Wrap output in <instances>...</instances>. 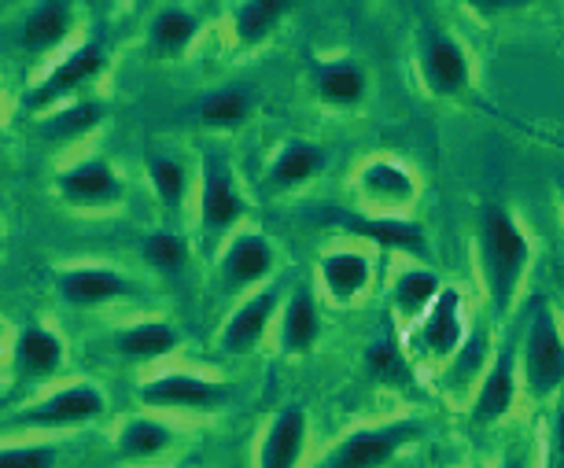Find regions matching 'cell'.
<instances>
[{
	"mask_svg": "<svg viewBox=\"0 0 564 468\" xmlns=\"http://www.w3.org/2000/svg\"><path fill=\"white\" fill-rule=\"evenodd\" d=\"M443 284L446 281L429 262H402L399 270L391 273L388 311H391V317H395V325L402 328V333H410V328L432 311V303L440 300Z\"/></svg>",
	"mask_w": 564,
	"mask_h": 468,
	"instance_id": "obj_17",
	"label": "cell"
},
{
	"mask_svg": "<svg viewBox=\"0 0 564 468\" xmlns=\"http://www.w3.org/2000/svg\"><path fill=\"white\" fill-rule=\"evenodd\" d=\"M177 443V432L170 428L166 421L155 417H130L119 428V439H115V450H119L122 461H155L159 454H166L170 446Z\"/></svg>",
	"mask_w": 564,
	"mask_h": 468,
	"instance_id": "obj_26",
	"label": "cell"
},
{
	"mask_svg": "<svg viewBox=\"0 0 564 468\" xmlns=\"http://www.w3.org/2000/svg\"><path fill=\"white\" fill-rule=\"evenodd\" d=\"M100 119H104L100 104H74V108L56 111L52 119L41 122V137H48V141H78V137L89 133Z\"/></svg>",
	"mask_w": 564,
	"mask_h": 468,
	"instance_id": "obj_33",
	"label": "cell"
},
{
	"mask_svg": "<svg viewBox=\"0 0 564 468\" xmlns=\"http://www.w3.org/2000/svg\"><path fill=\"white\" fill-rule=\"evenodd\" d=\"M276 270V251L262 232H237L229 240V248L218 259V284L226 295L265 289V281Z\"/></svg>",
	"mask_w": 564,
	"mask_h": 468,
	"instance_id": "obj_14",
	"label": "cell"
},
{
	"mask_svg": "<svg viewBox=\"0 0 564 468\" xmlns=\"http://www.w3.org/2000/svg\"><path fill=\"white\" fill-rule=\"evenodd\" d=\"M100 70H104V52L97 45H85V48L74 52V56L63 59L59 67L52 70L34 92H30L26 104H30V108H48L52 100L67 97L70 89H78V85H85L89 78H97Z\"/></svg>",
	"mask_w": 564,
	"mask_h": 468,
	"instance_id": "obj_23",
	"label": "cell"
},
{
	"mask_svg": "<svg viewBox=\"0 0 564 468\" xmlns=\"http://www.w3.org/2000/svg\"><path fill=\"white\" fill-rule=\"evenodd\" d=\"M281 303H284V295L276 284L254 289L248 300L226 317V325H221V333H218V347L226 350V355H251V350L262 344V336L270 333V325H276Z\"/></svg>",
	"mask_w": 564,
	"mask_h": 468,
	"instance_id": "obj_16",
	"label": "cell"
},
{
	"mask_svg": "<svg viewBox=\"0 0 564 468\" xmlns=\"http://www.w3.org/2000/svg\"><path fill=\"white\" fill-rule=\"evenodd\" d=\"M421 439L424 421L410 417V413L388 421H366L347 428L333 446H325L311 468H391Z\"/></svg>",
	"mask_w": 564,
	"mask_h": 468,
	"instance_id": "obj_4",
	"label": "cell"
},
{
	"mask_svg": "<svg viewBox=\"0 0 564 468\" xmlns=\"http://www.w3.org/2000/svg\"><path fill=\"white\" fill-rule=\"evenodd\" d=\"M104 413V395L93 384H78L67 388L59 395H52L41 406L26 410L19 424L26 428H70V424H85V421H97Z\"/></svg>",
	"mask_w": 564,
	"mask_h": 468,
	"instance_id": "obj_20",
	"label": "cell"
},
{
	"mask_svg": "<svg viewBox=\"0 0 564 468\" xmlns=\"http://www.w3.org/2000/svg\"><path fill=\"white\" fill-rule=\"evenodd\" d=\"M495 350H498V344H495L491 322H473L465 344L457 347V355L435 372V388H440L454 406H465L468 395L476 391V384L484 380V372L491 369Z\"/></svg>",
	"mask_w": 564,
	"mask_h": 468,
	"instance_id": "obj_12",
	"label": "cell"
},
{
	"mask_svg": "<svg viewBox=\"0 0 564 468\" xmlns=\"http://www.w3.org/2000/svg\"><path fill=\"white\" fill-rule=\"evenodd\" d=\"M520 384L531 402H557L564 395V322L535 295L520 322Z\"/></svg>",
	"mask_w": 564,
	"mask_h": 468,
	"instance_id": "obj_3",
	"label": "cell"
},
{
	"mask_svg": "<svg viewBox=\"0 0 564 468\" xmlns=\"http://www.w3.org/2000/svg\"><path fill=\"white\" fill-rule=\"evenodd\" d=\"M413 78L435 104H465L476 89L473 48L443 23H424L413 37Z\"/></svg>",
	"mask_w": 564,
	"mask_h": 468,
	"instance_id": "obj_2",
	"label": "cell"
},
{
	"mask_svg": "<svg viewBox=\"0 0 564 468\" xmlns=\"http://www.w3.org/2000/svg\"><path fill=\"white\" fill-rule=\"evenodd\" d=\"M377 262L380 251H372L358 240L333 243L314 262V289L336 306H358L361 300H369L372 284H377Z\"/></svg>",
	"mask_w": 564,
	"mask_h": 468,
	"instance_id": "obj_7",
	"label": "cell"
},
{
	"mask_svg": "<svg viewBox=\"0 0 564 468\" xmlns=\"http://www.w3.org/2000/svg\"><path fill=\"white\" fill-rule=\"evenodd\" d=\"M63 366V344L45 328L30 325L23 328L15 344V369L23 380H41V377H52Z\"/></svg>",
	"mask_w": 564,
	"mask_h": 468,
	"instance_id": "obj_30",
	"label": "cell"
},
{
	"mask_svg": "<svg viewBox=\"0 0 564 468\" xmlns=\"http://www.w3.org/2000/svg\"><path fill=\"white\" fill-rule=\"evenodd\" d=\"M311 450V413L300 402H289L265 421L254 468H303Z\"/></svg>",
	"mask_w": 564,
	"mask_h": 468,
	"instance_id": "obj_15",
	"label": "cell"
},
{
	"mask_svg": "<svg viewBox=\"0 0 564 468\" xmlns=\"http://www.w3.org/2000/svg\"><path fill=\"white\" fill-rule=\"evenodd\" d=\"M254 92L243 89V85H226V89L207 92L204 100L196 104V119L207 130H237L254 115Z\"/></svg>",
	"mask_w": 564,
	"mask_h": 468,
	"instance_id": "obj_29",
	"label": "cell"
},
{
	"mask_svg": "<svg viewBox=\"0 0 564 468\" xmlns=\"http://www.w3.org/2000/svg\"><path fill=\"white\" fill-rule=\"evenodd\" d=\"M181 347V333L166 322H137L115 336V350L126 361H159Z\"/></svg>",
	"mask_w": 564,
	"mask_h": 468,
	"instance_id": "obj_28",
	"label": "cell"
},
{
	"mask_svg": "<svg viewBox=\"0 0 564 468\" xmlns=\"http://www.w3.org/2000/svg\"><path fill=\"white\" fill-rule=\"evenodd\" d=\"M542 468H564V395L557 399V410L542 435Z\"/></svg>",
	"mask_w": 564,
	"mask_h": 468,
	"instance_id": "obj_35",
	"label": "cell"
},
{
	"mask_svg": "<svg viewBox=\"0 0 564 468\" xmlns=\"http://www.w3.org/2000/svg\"><path fill=\"white\" fill-rule=\"evenodd\" d=\"M148 181H152V193L159 207L177 215L188 199V170L170 155H152L148 159Z\"/></svg>",
	"mask_w": 564,
	"mask_h": 468,
	"instance_id": "obj_32",
	"label": "cell"
},
{
	"mask_svg": "<svg viewBox=\"0 0 564 468\" xmlns=\"http://www.w3.org/2000/svg\"><path fill=\"white\" fill-rule=\"evenodd\" d=\"M421 193L424 181L417 166L399 155L377 152L350 170L355 210H366V215H413V207L421 204Z\"/></svg>",
	"mask_w": 564,
	"mask_h": 468,
	"instance_id": "obj_5",
	"label": "cell"
},
{
	"mask_svg": "<svg viewBox=\"0 0 564 468\" xmlns=\"http://www.w3.org/2000/svg\"><path fill=\"white\" fill-rule=\"evenodd\" d=\"M0 468H56V450L52 446H12V450H0Z\"/></svg>",
	"mask_w": 564,
	"mask_h": 468,
	"instance_id": "obj_36",
	"label": "cell"
},
{
	"mask_svg": "<svg viewBox=\"0 0 564 468\" xmlns=\"http://www.w3.org/2000/svg\"><path fill=\"white\" fill-rule=\"evenodd\" d=\"M199 34V19L185 8H163L148 26V52L155 59H177L193 48Z\"/></svg>",
	"mask_w": 564,
	"mask_h": 468,
	"instance_id": "obj_27",
	"label": "cell"
},
{
	"mask_svg": "<svg viewBox=\"0 0 564 468\" xmlns=\"http://www.w3.org/2000/svg\"><path fill=\"white\" fill-rule=\"evenodd\" d=\"M468 328H473V317H468L465 292L457 289V284H443L432 311L424 314L410 333H402V344H406L410 358L417 361V366L440 372L446 361L457 355V347L465 344Z\"/></svg>",
	"mask_w": 564,
	"mask_h": 468,
	"instance_id": "obj_6",
	"label": "cell"
},
{
	"mask_svg": "<svg viewBox=\"0 0 564 468\" xmlns=\"http://www.w3.org/2000/svg\"><path fill=\"white\" fill-rule=\"evenodd\" d=\"M336 229L347 240H358L380 254H399L406 262H432L429 229L413 215H366V210H347L333 215Z\"/></svg>",
	"mask_w": 564,
	"mask_h": 468,
	"instance_id": "obj_9",
	"label": "cell"
},
{
	"mask_svg": "<svg viewBox=\"0 0 564 468\" xmlns=\"http://www.w3.org/2000/svg\"><path fill=\"white\" fill-rule=\"evenodd\" d=\"M141 402L152 410L181 413H215L229 402V388L199 372H163L141 388Z\"/></svg>",
	"mask_w": 564,
	"mask_h": 468,
	"instance_id": "obj_13",
	"label": "cell"
},
{
	"mask_svg": "<svg viewBox=\"0 0 564 468\" xmlns=\"http://www.w3.org/2000/svg\"><path fill=\"white\" fill-rule=\"evenodd\" d=\"M328 170V152L325 144L306 141V137H289L273 152L270 166H265V185L273 193H300L311 181H317Z\"/></svg>",
	"mask_w": 564,
	"mask_h": 468,
	"instance_id": "obj_19",
	"label": "cell"
},
{
	"mask_svg": "<svg viewBox=\"0 0 564 468\" xmlns=\"http://www.w3.org/2000/svg\"><path fill=\"white\" fill-rule=\"evenodd\" d=\"M59 196L78 207H111L126 196V185L119 170L93 159V163L74 166L59 177Z\"/></svg>",
	"mask_w": 564,
	"mask_h": 468,
	"instance_id": "obj_21",
	"label": "cell"
},
{
	"mask_svg": "<svg viewBox=\"0 0 564 468\" xmlns=\"http://www.w3.org/2000/svg\"><path fill=\"white\" fill-rule=\"evenodd\" d=\"M70 30V0H45L23 23V48L30 52H45L52 45H59L63 34Z\"/></svg>",
	"mask_w": 564,
	"mask_h": 468,
	"instance_id": "obj_31",
	"label": "cell"
},
{
	"mask_svg": "<svg viewBox=\"0 0 564 468\" xmlns=\"http://www.w3.org/2000/svg\"><path fill=\"white\" fill-rule=\"evenodd\" d=\"M322 303H317V289L314 284H295L289 292V300L281 303V314H276V344H281V355L289 358H306L322 339Z\"/></svg>",
	"mask_w": 564,
	"mask_h": 468,
	"instance_id": "obj_18",
	"label": "cell"
},
{
	"mask_svg": "<svg viewBox=\"0 0 564 468\" xmlns=\"http://www.w3.org/2000/svg\"><path fill=\"white\" fill-rule=\"evenodd\" d=\"M133 284L126 281L122 273L115 270H70L59 276V295L67 300L70 306H104V303H115L122 295H130Z\"/></svg>",
	"mask_w": 564,
	"mask_h": 468,
	"instance_id": "obj_25",
	"label": "cell"
},
{
	"mask_svg": "<svg viewBox=\"0 0 564 468\" xmlns=\"http://www.w3.org/2000/svg\"><path fill=\"white\" fill-rule=\"evenodd\" d=\"M531 262H535V243L517 210L506 204H484L473 229V270L491 325H506L517 314Z\"/></svg>",
	"mask_w": 564,
	"mask_h": 468,
	"instance_id": "obj_1",
	"label": "cell"
},
{
	"mask_svg": "<svg viewBox=\"0 0 564 468\" xmlns=\"http://www.w3.org/2000/svg\"><path fill=\"white\" fill-rule=\"evenodd\" d=\"M311 92L322 108L336 115H358L369 104L372 74L358 56H314Z\"/></svg>",
	"mask_w": 564,
	"mask_h": 468,
	"instance_id": "obj_11",
	"label": "cell"
},
{
	"mask_svg": "<svg viewBox=\"0 0 564 468\" xmlns=\"http://www.w3.org/2000/svg\"><path fill=\"white\" fill-rule=\"evenodd\" d=\"M468 468H491V465H468ZM495 468H506V465H495Z\"/></svg>",
	"mask_w": 564,
	"mask_h": 468,
	"instance_id": "obj_38",
	"label": "cell"
},
{
	"mask_svg": "<svg viewBox=\"0 0 564 468\" xmlns=\"http://www.w3.org/2000/svg\"><path fill=\"white\" fill-rule=\"evenodd\" d=\"M243 215H248V199L240 193L229 159L207 152L199 159V229H204V237H229V232H237Z\"/></svg>",
	"mask_w": 564,
	"mask_h": 468,
	"instance_id": "obj_10",
	"label": "cell"
},
{
	"mask_svg": "<svg viewBox=\"0 0 564 468\" xmlns=\"http://www.w3.org/2000/svg\"><path fill=\"white\" fill-rule=\"evenodd\" d=\"M524 399V384H520V328L513 336H506L495 350L491 369L484 372V380L465 402V417L476 428H495V424L509 421Z\"/></svg>",
	"mask_w": 564,
	"mask_h": 468,
	"instance_id": "obj_8",
	"label": "cell"
},
{
	"mask_svg": "<svg viewBox=\"0 0 564 468\" xmlns=\"http://www.w3.org/2000/svg\"><path fill=\"white\" fill-rule=\"evenodd\" d=\"M295 12V0H240L232 8V37L240 48H259L265 45L281 23Z\"/></svg>",
	"mask_w": 564,
	"mask_h": 468,
	"instance_id": "obj_22",
	"label": "cell"
},
{
	"mask_svg": "<svg viewBox=\"0 0 564 468\" xmlns=\"http://www.w3.org/2000/svg\"><path fill=\"white\" fill-rule=\"evenodd\" d=\"M141 254H144V262L159 273H181L188 262V243L181 240L177 232L159 229V232H148V237L141 240Z\"/></svg>",
	"mask_w": 564,
	"mask_h": 468,
	"instance_id": "obj_34",
	"label": "cell"
},
{
	"mask_svg": "<svg viewBox=\"0 0 564 468\" xmlns=\"http://www.w3.org/2000/svg\"><path fill=\"white\" fill-rule=\"evenodd\" d=\"M553 196H557V218H561V229H564V177L553 185Z\"/></svg>",
	"mask_w": 564,
	"mask_h": 468,
	"instance_id": "obj_37",
	"label": "cell"
},
{
	"mask_svg": "<svg viewBox=\"0 0 564 468\" xmlns=\"http://www.w3.org/2000/svg\"><path fill=\"white\" fill-rule=\"evenodd\" d=\"M361 366H366L372 384H380V388L402 391V388H413V380H417V361L410 358V350L399 336L372 339L366 347V355H361Z\"/></svg>",
	"mask_w": 564,
	"mask_h": 468,
	"instance_id": "obj_24",
	"label": "cell"
}]
</instances>
